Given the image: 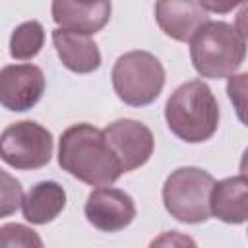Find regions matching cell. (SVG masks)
Wrapping results in <instances>:
<instances>
[{
	"instance_id": "15",
	"label": "cell",
	"mask_w": 248,
	"mask_h": 248,
	"mask_svg": "<svg viewBox=\"0 0 248 248\" xmlns=\"http://www.w3.org/2000/svg\"><path fill=\"white\" fill-rule=\"evenodd\" d=\"M45 45V27L37 21L19 23L10 35V56L14 60H31L35 58Z\"/></svg>"
},
{
	"instance_id": "19",
	"label": "cell",
	"mask_w": 248,
	"mask_h": 248,
	"mask_svg": "<svg viewBox=\"0 0 248 248\" xmlns=\"http://www.w3.org/2000/svg\"><path fill=\"white\" fill-rule=\"evenodd\" d=\"M202 6H203V10L207 12V14H211V12H229V10H234L238 4L236 2H229V4H215V2H200Z\"/></svg>"
},
{
	"instance_id": "17",
	"label": "cell",
	"mask_w": 248,
	"mask_h": 248,
	"mask_svg": "<svg viewBox=\"0 0 248 248\" xmlns=\"http://www.w3.org/2000/svg\"><path fill=\"white\" fill-rule=\"evenodd\" d=\"M23 188L21 182L8 170L0 169V219L14 215L21 207Z\"/></svg>"
},
{
	"instance_id": "2",
	"label": "cell",
	"mask_w": 248,
	"mask_h": 248,
	"mask_svg": "<svg viewBox=\"0 0 248 248\" xmlns=\"http://www.w3.org/2000/svg\"><path fill=\"white\" fill-rule=\"evenodd\" d=\"M219 118V103L211 87L202 79H190L178 85L165 105L169 130L186 143H202L213 138Z\"/></svg>"
},
{
	"instance_id": "1",
	"label": "cell",
	"mask_w": 248,
	"mask_h": 248,
	"mask_svg": "<svg viewBox=\"0 0 248 248\" xmlns=\"http://www.w3.org/2000/svg\"><path fill=\"white\" fill-rule=\"evenodd\" d=\"M58 165L62 170L89 186H110L120 174V163L110 151L103 130L79 122L66 128L58 141Z\"/></svg>"
},
{
	"instance_id": "11",
	"label": "cell",
	"mask_w": 248,
	"mask_h": 248,
	"mask_svg": "<svg viewBox=\"0 0 248 248\" xmlns=\"http://www.w3.org/2000/svg\"><path fill=\"white\" fill-rule=\"evenodd\" d=\"M155 19L159 29L180 43H190L196 31L209 21V14L200 2H157Z\"/></svg>"
},
{
	"instance_id": "7",
	"label": "cell",
	"mask_w": 248,
	"mask_h": 248,
	"mask_svg": "<svg viewBox=\"0 0 248 248\" xmlns=\"http://www.w3.org/2000/svg\"><path fill=\"white\" fill-rule=\"evenodd\" d=\"M105 140L120 163L122 172H132L143 167L155 149V138L151 130L134 118H120L108 124L105 130Z\"/></svg>"
},
{
	"instance_id": "18",
	"label": "cell",
	"mask_w": 248,
	"mask_h": 248,
	"mask_svg": "<svg viewBox=\"0 0 248 248\" xmlns=\"http://www.w3.org/2000/svg\"><path fill=\"white\" fill-rule=\"evenodd\" d=\"M147 248H198L196 240L180 231H167L155 236Z\"/></svg>"
},
{
	"instance_id": "13",
	"label": "cell",
	"mask_w": 248,
	"mask_h": 248,
	"mask_svg": "<svg viewBox=\"0 0 248 248\" xmlns=\"http://www.w3.org/2000/svg\"><path fill=\"white\" fill-rule=\"evenodd\" d=\"M52 45L60 62L74 74H91L101 66V50L87 35H78L56 27L52 31Z\"/></svg>"
},
{
	"instance_id": "3",
	"label": "cell",
	"mask_w": 248,
	"mask_h": 248,
	"mask_svg": "<svg viewBox=\"0 0 248 248\" xmlns=\"http://www.w3.org/2000/svg\"><path fill=\"white\" fill-rule=\"evenodd\" d=\"M246 58V35L227 21H207L190 39V60L202 78H231Z\"/></svg>"
},
{
	"instance_id": "5",
	"label": "cell",
	"mask_w": 248,
	"mask_h": 248,
	"mask_svg": "<svg viewBox=\"0 0 248 248\" xmlns=\"http://www.w3.org/2000/svg\"><path fill=\"white\" fill-rule=\"evenodd\" d=\"M215 178L200 167H180L163 184V205L180 223H205L209 215V194Z\"/></svg>"
},
{
	"instance_id": "10",
	"label": "cell",
	"mask_w": 248,
	"mask_h": 248,
	"mask_svg": "<svg viewBox=\"0 0 248 248\" xmlns=\"http://www.w3.org/2000/svg\"><path fill=\"white\" fill-rule=\"evenodd\" d=\"M52 19L56 21L58 29L78 33V35H95L99 33L110 19L112 4L110 2H66L56 0L50 6Z\"/></svg>"
},
{
	"instance_id": "4",
	"label": "cell",
	"mask_w": 248,
	"mask_h": 248,
	"mask_svg": "<svg viewBox=\"0 0 248 248\" xmlns=\"http://www.w3.org/2000/svg\"><path fill=\"white\" fill-rule=\"evenodd\" d=\"M116 97L130 107L151 105L165 87V68L147 50H130L116 58L110 72Z\"/></svg>"
},
{
	"instance_id": "8",
	"label": "cell",
	"mask_w": 248,
	"mask_h": 248,
	"mask_svg": "<svg viewBox=\"0 0 248 248\" xmlns=\"http://www.w3.org/2000/svg\"><path fill=\"white\" fill-rule=\"evenodd\" d=\"M46 89L45 74L35 64H8L0 68V105L12 112L33 108Z\"/></svg>"
},
{
	"instance_id": "9",
	"label": "cell",
	"mask_w": 248,
	"mask_h": 248,
	"mask_svg": "<svg viewBox=\"0 0 248 248\" xmlns=\"http://www.w3.org/2000/svg\"><path fill=\"white\" fill-rule=\"evenodd\" d=\"M83 213L89 225H93L95 229L103 232H118L132 225L138 211L128 192L112 186H103L95 188L87 196Z\"/></svg>"
},
{
	"instance_id": "12",
	"label": "cell",
	"mask_w": 248,
	"mask_h": 248,
	"mask_svg": "<svg viewBox=\"0 0 248 248\" xmlns=\"http://www.w3.org/2000/svg\"><path fill=\"white\" fill-rule=\"evenodd\" d=\"M209 215L227 223L242 225L248 217V178L236 174L213 184L209 194Z\"/></svg>"
},
{
	"instance_id": "16",
	"label": "cell",
	"mask_w": 248,
	"mask_h": 248,
	"mask_svg": "<svg viewBox=\"0 0 248 248\" xmlns=\"http://www.w3.org/2000/svg\"><path fill=\"white\" fill-rule=\"evenodd\" d=\"M0 248H45L37 231L21 223H6L0 227Z\"/></svg>"
},
{
	"instance_id": "6",
	"label": "cell",
	"mask_w": 248,
	"mask_h": 248,
	"mask_svg": "<svg viewBox=\"0 0 248 248\" xmlns=\"http://www.w3.org/2000/svg\"><path fill=\"white\" fill-rule=\"evenodd\" d=\"M54 149L50 130L35 120H19L0 134V159L16 170H35L48 165Z\"/></svg>"
},
{
	"instance_id": "14",
	"label": "cell",
	"mask_w": 248,
	"mask_h": 248,
	"mask_svg": "<svg viewBox=\"0 0 248 248\" xmlns=\"http://www.w3.org/2000/svg\"><path fill=\"white\" fill-rule=\"evenodd\" d=\"M66 207V190L54 180H41L21 198L23 219L31 225H46L54 221Z\"/></svg>"
}]
</instances>
